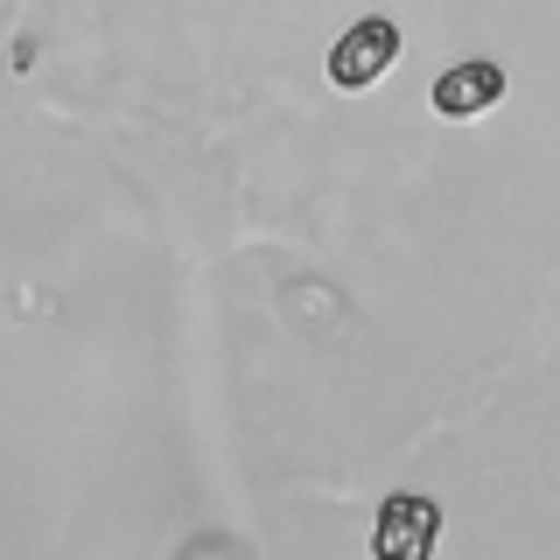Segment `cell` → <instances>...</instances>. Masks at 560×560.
Instances as JSON below:
<instances>
[{
  "mask_svg": "<svg viewBox=\"0 0 560 560\" xmlns=\"http://www.w3.org/2000/svg\"><path fill=\"white\" fill-rule=\"evenodd\" d=\"M399 57V28L385 22V14H372V22L343 28L337 49H329V84H343V92H364L372 78H385Z\"/></svg>",
  "mask_w": 560,
  "mask_h": 560,
  "instance_id": "1",
  "label": "cell"
},
{
  "mask_svg": "<svg viewBox=\"0 0 560 560\" xmlns=\"http://www.w3.org/2000/svg\"><path fill=\"white\" fill-rule=\"evenodd\" d=\"M434 533H442V504L420 498V490H399V498H385L372 547H378V560H420L434 547Z\"/></svg>",
  "mask_w": 560,
  "mask_h": 560,
  "instance_id": "2",
  "label": "cell"
},
{
  "mask_svg": "<svg viewBox=\"0 0 560 560\" xmlns=\"http://www.w3.org/2000/svg\"><path fill=\"white\" fill-rule=\"evenodd\" d=\"M498 98H504V63L490 57H463L434 78V113L442 119H483Z\"/></svg>",
  "mask_w": 560,
  "mask_h": 560,
  "instance_id": "3",
  "label": "cell"
}]
</instances>
